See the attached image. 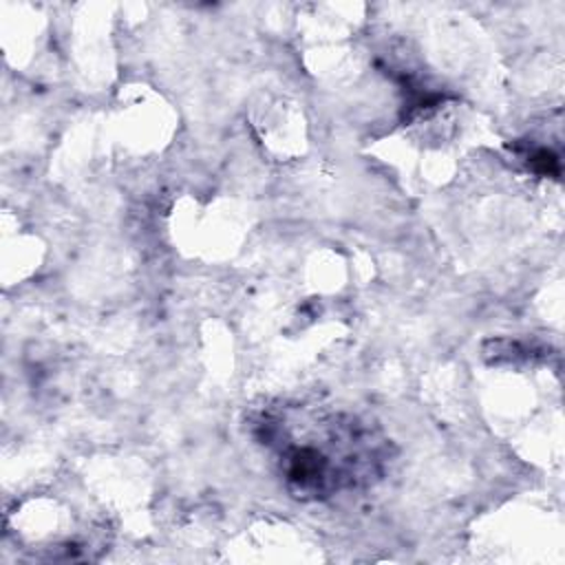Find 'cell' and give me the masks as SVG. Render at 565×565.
Here are the masks:
<instances>
[{"instance_id": "obj_1", "label": "cell", "mask_w": 565, "mask_h": 565, "mask_svg": "<svg viewBox=\"0 0 565 565\" xmlns=\"http://www.w3.org/2000/svg\"><path fill=\"white\" fill-rule=\"evenodd\" d=\"M254 433L285 488L302 501L364 488L380 479L388 461L386 437L347 411L285 402L267 406Z\"/></svg>"}]
</instances>
